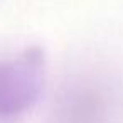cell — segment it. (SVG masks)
Masks as SVG:
<instances>
[{
    "instance_id": "1",
    "label": "cell",
    "mask_w": 123,
    "mask_h": 123,
    "mask_svg": "<svg viewBox=\"0 0 123 123\" xmlns=\"http://www.w3.org/2000/svg\"><path fill=\"white\" fill-rule=\"evenodd\" d=\"M42 54L31 49L22 57L0 62V115L10 116L29 108L42 88Z\"/></svg>"
}]
</instances>
